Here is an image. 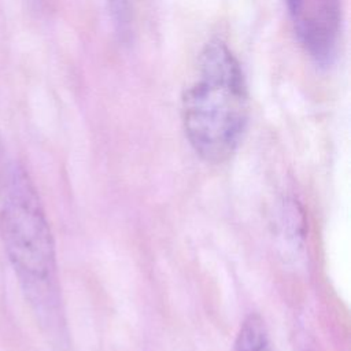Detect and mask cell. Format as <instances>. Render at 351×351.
<instances>
[{"label":"cell","instance_id":"277c9868","mask_svg":"<svg viewBox=\"0 0 351 351\" xmlns=\"http://www.w3.org/2000/svg\"><path fill=\"white\" fill-rule=\"evenodd\" d=\"M233 351H273L271 340L261 315L248 314L237 330Z\"/></svg>","mask_w":351,"mask_h":351},{"label":"cell","instance_id":"3957f363","mask_svg":"<svg viewBox=\"0 0 351 351\" xmlns=\"http://www.w3.org/2000/svg\"><path fill=\"white\" fill-rule=\"evenodd\" d=\"M293 32L306 55L319 67L330 66L339 51V0H285Z\"/></svg>","mask_w":351,"mask_h":351},{"label":"cell","instance_id":"6da1fadb","mask_svg":"<svg viewBox=\"0 0 351 351\" xmlns=\"http://www.w3.org/2000/svg\"><path fill=\"white\" fill-rule=\"evenodd\" d=\"M182 126L195 154L211 165L239 149L250 118V95L239 59L219 38L210 40L181 99Z\"/></svg>","mask_w":351,"mask_h":351},{"label":"cell","instance_id":"5b68a950","mask_svg":"<svg viewBox=\"0 0 351 351\" xmlns=\"http://www.w3.org/2000/svg\"><path fill=\"white\" fill-rule=\"evenodd\" d=\"M118 34H128L130 25V0H106Z\"/></svg>","mask_w":351,"mask_h":351},{"label":"cell","instance_id":"7a4b0ae2","mask_svg":"<svg viewBox=\"0 0 351 351\" xmlns=\"http://www.w3.org/2000/svg\"><path fill=\"white\" fill-rule=\"evenodd\" d=\"M0 239L22 292L49 330L60 326L62 302L53 234L37 188L14 163L0 206Z\"/></svg>","mask_w":351,"mask_h":351}]
</instances>
